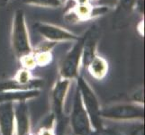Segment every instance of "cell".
I'll return each mask as SVG.
<instances>
[{"mask_svg": "<svg viewBox=\"0 0 145 135\" xmlns=\"http://www.w3.org/2000/svg\"><path fill=\"white\" fill-rule=\"evenodd\" d=\"M11 43L14 53L17 59L33 52V45L30 40L25 16L22 9H17L14 14Z\"/></svg>", "mask_w": 145, "mask_h": 135, "instance_id": "1", "label": "cell"}, {"mask_svg": "<svg viewBox=\"0 0 145 135\" xmlns=\"http://www.w3.org/2000/svg\"><path fill=\"white\" fill-rule=\"evenodd\" d=\"M71 82L69 79L59 78L52 88V113L56 120V135H64L68 123V119L64 114V104Z\"/></svg>", "mask_w": 145, "mask_h": 135, "instance_id": "2", "label": "cell"}, {"mask_svg": "<svg viewBox=\"0 0 145 135\" xmlns=\"http://www.w3.org/2000/svg\"><path fill=\"white\" fill-rule=\"evenodd\" d=\"M77 87L81 97L83 106L88 114L90 123L93 129H99L104 126L102 117H101V109L99 101L97 95L91 88L90 85L85 79L81 75L76 78Z\"/></svg>", "mask_w": 145, "mask_h": 135, "instance_id": "3", "label": "cell"}, {"mask_svg": "<svg viewBox=\"0 0 145 135\" xmlns=\"http://www.w3.org/2000/svg\"><path fill=\"white\" fill-rule=\"evenodd\" d=\"M86 37L87 32L82 36H79L77 41L74 42L71 49L65 55L64 59L59 65V78L72 80V79H76L80 75L79 74V69L81 67L83 45Z\"/></svg>", "mask_w": 145, "mask_h": 135, "instance_id": "4", "label": "cell"}, {"mask_svg": "<svg viewBox=\"0 0 145 135\" xmlns=\"http://www.w3.org/2000/svg\"><path fill=\"white\" fill-rule=\"evenodd\" d=\"M101 117L114 121L144 119V104L139 103H119L101 109Z\"/></svg>", "mask_w": 145, "mask_h": 135, "instance_id": "5", "label": "cell"}, {"mask_svg": "<svg viewBox=\"0 0 145 135\" xmlns=\"http://www.w3.org/2000/svg\"><path fill=\"white\" fill-rule=\"evenodd\" d=\"M69 123L74 135H88L93 130L88 114L85 109L78 87L75 89Z\"/></svg>", "mask_w": 145, "mask_h": 135, "instance_id": "6", "label": "cell"}, {"mask_svg": "<svg viewBox=\"0 0 145 135\" xmlns=\"http://www.w3.org/2000/svg\"><path fill=\"white\" fill-rule=\"evenodd\" d=\"M110 8L104 6H97L93 4H82L75 5L74 7L69 8L66 14L65 19L69 23H82L89 21L95 18L105 16L109 12Z\"/></svg>", "mask_w": 145, "mask_h": 135, "instance_id": "7", "label": "cell"}, {"mask_svg": "<svg viewBox=\"0 0 145 135\" xmlns=\"http://www.w3.org/2000/svg\"><path fill=\"white\" fill-rule=\"evenodd\" d=\"M33 26L44 40L57 44L66 42H74L79 37L69 30L52 23L38 22Z\"/></svg>", "mask_w": 145, "mask_h": 135, "instance_id": "8", "label": "cell"}, {"mask_svg": "<svg viewBox=\"0 0 145 135\" xmlns=\"http://www.w3.org/2000/svg\"><path fill=\"white\" fill-rule=\"evenodd\" d=\"M14 135H31V123L27 102L14 103Z\"/></svg>", "mask_w": 145, "mask_h": 135, "instance_id": "9", "label": "cell"}, {"mask_svg": "<svg viewBox=\"0 0 145 135\" xmlns=\"http://www.w3.org/2000/svg\"><path fill=\"white\" fill-rule=\"evenodd\" d=\"M14 104L0 103V135H14Z\"/></svg>", "mask_w": 145, "mask_h": 135, "instance_id": "10", "label": "cell"}, {"mask_svg": "<svg viewBox=\"0 0 145 135\" xmlns=\"http://www.w3.org/2000/svg\"><path fill=\"white\" fill-rule=\"evenodd\" d=\"M40 89L30 90H9L0 91V103H17L27 102L28 100L35 98L40 96Z\"/></svg>", "mask_w": 145, "mask_h": 135, "instance_id": "11", "label": "cell"}, {"mask_svg": "<svg viewBox=\"0 0 145 135\" xmlns=\"http://www.w3.org/2000/svg\"><path fill=\"white\" fill-rule=\"evenodd\" d=\"M86 70L90 75V77L96 80H103L107 76L109 70V64L104 57L97 54L88 65Z\"/></svg>", "mask_w": 145, "mask_h": 135, "instance_id": "12", "label": "cell"}, {"mask_svg": "<svg viewBox=\"0 0 145 135\" xmlns=\"http://www.w3.org/2000/svg\"><path fill=\"white\" fill-rule=\"evenodd\" d=\"M136 0H117L114 6V19L116 23L123 22L135 11Z\"/></svg>", "mask_w": 145, "mask_h": 135, "instance_id": "13", "label": "cell"}, {"mask_svg": "<svg viewBox=\"0 0 145 135\" xmlns=\"http://www.w3.org/2000/svg\"><path fill=\"white\" fill-rule=\"evenodd\" d=\"M36 67H47L52 62V52L49 50H33Z\"/></svg>", "mask_w": 145, "mask_h": 135, "instance_id": "14", "label": "cell"}, {"mask_svg": "<svg viewBox=\"0 0 145 135\" xmlns=\"http://www.w3.org/2000/svg\"><path fill=\"white\" fill-rule=\"evenodd\" d=\"M20 3L43 8H58L63 5L61 0H20Z\"/></svg>", "mask_w": 145, "mask_h": 135, "instance_id": "15", "label": "cell"}, {"mask_svg": "<svg viewBox=\"0 0 145 135\" xmlns=\"http://www.w3.org/2000/svg\"><path fill=\"white\" fill-rule=\"evenodd\" d=\"M36 135H56V120L52 113H51L42 125L39 128Z\"/></svg>", "mask_w": 145, "mask_h": 135, "instance_id": "16", "label": "cell"}, {"mask_svg": "<svg viewBox=\"0 0 145 135\" xmlns=\"http://www.w3.org/2000/svg\"><path fill=\"white\" fill-rule=\"evenodd\" d=\"M18 61L20 62V66H21L22 68H25L32 71L33 69L36 68L35 59H34V55L33 52L27 55H24V56L18 59Z\"/></svg>", "mask_w": 145, "mask_h": 135, "instance_id": "17", "label": "cell"}, {"mask_svg": "<svg viewBox=\"0 0 145 135\" xmlns=\"http://www.w3.org/2000/svg\"><path fill=\"white\" fill-rule=\"evenodd\" d=\"M88 135H124L122 132L113 128H106L103 126L99 129H93Z\"/></svg>", "mask_w": 145, "mask_h": 135, "instance_id": "18", "label": "cell"}, {"mask_svg": "<svg viewBox=\"0 0 145 135\" xmlns=\"http://www.w3.org/2000/svg\"><path fill=\"white\" fill-rule=\"evenodd\" d=\"M117 0H91V3L93 5H97V6H104L107 7L110 9L114 8L116 6Z\"/></svg>", "mask_w": 145, "mask_h": 135, "instance_id": "19", "label": "cell"}, {"mask_svg": "<svg viewBox=\"0 0 145 135\" xmlns=\"http://www.w3.org/2000/svg\"><path fill=\"white\" fill-rule=\"evenodd\" d=\"M142 100H143V89L140 88L139 90H137V91L133 94V98L132 102L139 103V104H143Z\"/></svg>", "mask_w": 145, "mask_h": 135, "instance_id": "20", "label": "cell"}, {"mask_svg": "<svg viewBox=\"0 0 145 135\" xmlns=\"http://www.w3.org/2000/svg\"><path fill=\"white\" fill-rule=\"evenodd\" d=\"M130 135H144V125L141 124L140 126L136 127L134 130H133Z\"/></svg>", "mask_w": 145, "mask_h": 135, "instance_id": "21", "label": "cell"}, {"mask_svg": "<svg viewBox=\"0 0 145 135\" xmlns=\"http://www.w3.org/2000/svg\"><path fill=\"white\" fill-rule=\"evenodd\" d=\"M71 1H73L75 3V5H82V4H90L91 3V0H71Z\"/></svg>", "mask_w": 145, "mask_h": 135, "instance_id": "22", "label": "cell"}, {"mask_svg": "<svg viewBox=\"0 0 145 135\" xmlns=\"http://www.w3.org/2000/svg\"><path fill=\"white\" fill-rule=\"evenodd\" d=\"M12 0H0V7H5V6H7V5L9 3V2H11Z\"/></svg>", "mask_w": 145, "mask_h": 135, "instance_id": "23", "label": "cell"}, {"mask_svg": "<svg viewBox=\"0 0 145 135\" xmlns=\"http://www.w3.org/2000/svg\"><path fill=\"white\" fill-rule=\"evenodd\" d=\"M61 1H62V2H63V4H64V2L66 1V0H61Z\"/></svg>", "mask_w": 145, "mask_h": 135, "instance_id": "24", "label": "cell"}, {"mask_svg": "<svg viewBox=\"0 0 145 135\" xmlns=\"http://www.w3.org/2000/svg\"><path fill=\"white\" fill-rule=\"evenodd\" d=\"M72 135H74V134H72Z\"/></svg>", "mask_w": 145, "mask_h": 135, "instance_id": "25", "label": "cell"}]
</instances>
